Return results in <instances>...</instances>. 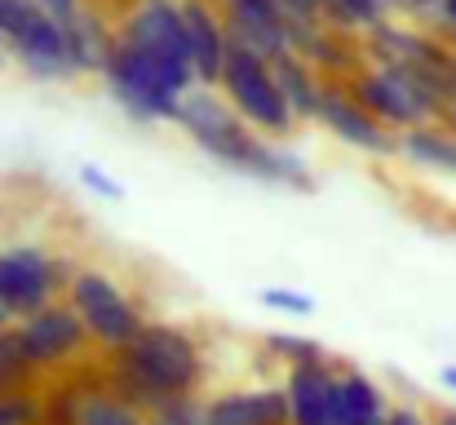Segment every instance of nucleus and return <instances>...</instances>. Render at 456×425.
I'll return each instance as SVG.
<instances>
[{"label":"nucleus","instance_id":"nucleus-1","mask_svg":"<svg viewBox=\"0 0 456 425\" xmlns=\"http://www.w3.org/2000/svg\"><path fill=\"white\" fill-rule=\"evenodd\" d=\"M107 80L129 111L177 120L182 94L195 80L182 9L164 0H151L147 9H138L125 40L107 53Z\"/></svg>","mask_w":456,"mask_h":425},{"label":"nucleus","instance_id":"nucleus-2","mask_svg":"<svg viewBox=\"0 0 456 425\" xmlns=\"http://www.w3.org/2000/svg\"><path fill=\"white\" fill-rule=\"evenodd\" d=\"M195 381H200V346L182 328L142 323V332L120 350V390L147 404L151 413L173 399H191Z\"/></svg>","mask_w":456,"mask_h":425},{"label":"nucleus","instance_id":"nucleus-3","mask_svg":"<svg viewBox=\"0 0 456 425\" xmlns=\"http://www.w3.org/2000/svg\"><path fill=\"white\" fill-rule=\"evenodd\" d=\"M222 85L231 94V107H240V116L266 134H289L293 125V111L275 85V71L266 67L262 53L244 49V45H231L226 49V67H222Z\"/></svg>","mask_w":456,"mask_h":425},{"label":"nucleus","instance_id":"nucleus-4","mask_svg":"<svg viewBox=\"0 0 456 425\" xmlns=\"http://www.w3.org/2000/svg\"><path fill=\"white\" fill-rule=\"evenodd\" d=\"M67 306L85 319L89 337H98L102 346L125 350L142 332V319H138L134 301L120 292V283L111 275H102V271H76L67 280Z\"/></svg>","mask_w":456,"mask_h":425},{"label":"nucleus","instance_id":"nucleus-5","mask_svg":"<svg viewBox=\"0 0 456 425\" xmlns=\"http://www.w3.org/2000/svg\"><path fill=\"white\" fill-rule=\"evenodd\" d=\"M0 36L45 76H58L71 67L67 27L53 22L36 0H0Z\"/></svg>","mask_w":456,"mask_h":425},{"label":"nucleus","instance_id":"nucleus-6","mask_svg":"<svg viewBox=\"0 0 456 425\" xmlns=\"http://www.w3.org/2000/svg\"><path fill=\"white\" fill-rule=\"evenodd\" d=\"M53 288H58V275H53V262L45 249H4L0 253V306L9 315H36L53 301Z\"/></svg>","mask_w":456,"mask_h":425},{"label":"nucleus","instance_id":"nucleus-7","mask_svg":"<svg viewBox=\"0 0 456 425\" xmlns=\"http://www.w3.org/2000/svg\"><path fill=\"white\" fill-rule=\"evenodd\" d=\"M85 337H89L85 319L71 306H58V301H49L45 310H36V315H27L18 323V341H22V350H27V359L36 368L67 364L71 355H80Z\"/></svg>","mask_w":456,"mask_h":425},{"label":"nucleus","instance_id":"nucleus-8","mask_svg":"<svg viewBox=\"0 0 456 425\" xmlns=\"http://www.w3.org/2000/svg\"><path fill=\"white\" fill-rule=\"evenodd\" d=\"M289 408L293 425H337L341 421V377L328 372V364H297L289 368Z\"/></svg>","mask_w":456,"mask_h":425},{"label":"nucleus","instance_id":"nucleus-9","mask_svg":"<svg viewBox=\"0 0 456 425\" xmlns=\"http://www.w3.org/2000/svg\"><path fill=\"white\" fill-rule=\"evenodd\" d=\"M204 425H293L289 390H240L217 395L204 408Z\"/></svg>","mask_w":456,"mask_h":425},{"label":"nucleus","instance_id":"nucleus-10","mask_svg":"<svg viewBox=\"0 0 456 425\" xmlns=\"http://www.w3.org/2000/svg\"><path fill=\"white\" fill-rule=\"evenodd\" d=\"M319 120L350 146H363V151H390V138L381 129V120H372L354 98L337 94V89H319Z\"/></svg>","mask_w":456,"mask_h":425},{"label":"nucleus","instance_id":"nucleus-11","mask_svg":"<svg viewBox=\"0 0 456 425\" xmlns=\"http://www.w3.org/2000/svg\"><path fill=\"white\" fill-rule=\"evenodd\" d=\"M182 22H186V40H191L195 76H200V80H222V67H226V49H231V40L222 36L217 18H213L204 4L186 0V4H182Z\"/></svg>","mask_w":456,"mask_h":425},{"label":"nucleus","instance_id":"nucleus-12","mask_svg":"<svg viewBox=\"0 0 456 425\" xmlns=\"http://www.w3.org/2000/svg\"><path fill=\"white\" fill-rule=\"evenodd\" d=\"M337 425H386L381 390L363 372H341V421Z\"/></svg>","mask_w":456,"mask_h":425},{"label":"nucleus","instance_id":"nucleus-13","mask_svg":"<svg viewBox=\"0 0 456 425\" xmlns=\"http://www.w3.org/2000/svg\"><path fill=\"white\" fill-rule=\"evenodd\" d=\"M403 155L417 159V164H430V168L456 173V138H448V134H435V129H408Z\"/></svg>","mask_w":456,"mask_h":425},{"label":"nucleus","instance_id":"nucleus-14","mask_svg":"<svg viewBox=\"0 0 456 425\" xmlns=\"http://www.w3.org/2000/svg\"><path fill=\"white\" fill-rule=\"evenodd\" d=\"M76 425H142V413L120 395H89L80 399Z\"/></svg>","mask_w":456,"mask_h":425},{"label":"nucleus","instance_id":"nucleus-15","mask_svg":"<svg viewBox=\"0 0 456 425\" xmlns=\"http://www.w3.org/2000/svg\"><path fill=\"white\" fill-rule=\"evenodd\" d=\"M275 85H280V94H284V102H289L293 116H319V89L310 85L305 67H297V62H280Z\"/></svg>","mask_w":456,"mask_h":425},{"label":"nucleus","instance_id":"nucleus-16","mask_svg":"<svg viewBox=\"0 0 456 425\" xmlns=\"http://www.w3.org/2000/svg\"><path fill=\"white\" fill-rule=\"evenodd\" d=\"M36 364L27 359V350H22V341H18V328H9L4 337H0V395L4 390H18V381L31 372Z\"/></svg>","mask_w":456,"mask_h":425},{"label":"nucleus","instance_id":"nucleus-17","mask_svg":"<svg viewBox=\"0 0 456 425\" xmlns=\"http://www.w3.org/2000/svg\"><path fill=\"white\" fill-rule=\"evenodd\" d=\"M266 346L280 355V359H289L293 368L297 364H319L323 359V346L319 341H310V337H289V332H271L266 337Z\"/></svg>","mask_w":456,"mask_h":425},{"label":"nucleus","instance_id":"nucleus-18","mask_svg":"<svg viewBox=\"0 0 456 425\" xmlns=\"http://www.w3.org/2000/svg\"><path fill=\"white\" fill-rule=\"evenodd\" d=\"M257 301L262 306H271V310H284V315H314V297H305V292H293V288H262L257 292Z\"/></svg>","mask_w":456,"mask_h":425},{"label":"nucleus","instance_id":"nucleus-19","mask_svg":"<svg viewBox=\"0 0 456 425\" xmlns=\"http://www.w3.org/2000/svg\"><path fill=\"white\" fill-rule=\"evenodd\" d=\"M40 404L36 399H27V395H18V390H4L0 395V425H31L40 421Z\"/></svg>","mask_w":456,"mask_h":425},{"label":"nucleus","instance_id":"nucleus-20","mask_svg":"<svg viewBox=\"0 0 456 425\" xmlns=\"http://www.w3.org/2000/svg\"><path fill=\"white\" fill-rule=\"evenodd\" d=\"M341 9L346 22H377L381 18V0H332Z\"/></svg>","mask_w":456,"mask_h":425},{"label":"nucleus","instance_id":"nucleus-21","mask_svg":"<svg viewBox=\"0 0 456 425\" xmlns=\"http://www.w3.org/2000/svg\"><path fill=\"white\" fill-rule=\"evenodd\" d=\"M80 182H85L89 191H98L102 200H120V195H125V191H120V186H116V182H111L102 168H94V164H80Z\"/></svg>","mask_w":456,"mask_h":425},{"label":"nucleus","instance_id":"nucleus-22","mask_svg":"<svg viewBox=\"0 0 456 425\" xmlns=\"http://www.w3.org/2000/svg\"><path fill=\"white\" fill-rule=\"evenodd\" d=\"M36 4H40L53 22H62V27H71V22H76V0H36Z\"/></svg>","mask_w":456,"mask_h":425},{"label":"nucleus","instance_id":"nucleus-23","mask_svg":"<svg viewBox=\"0 0 456 425\" xmlns=\"http://www.w3.org/2000/svg\"><path fill=\"white\" fill-rule=\"evenodd\" d=\"M386 425H430V421H426L417 408H390V413H386Z\"/></svg>","mask_w":456,"mask_h":425},{"label":"nucleus","instance_id":"nucleus-24","mask_svg":"<svg viewBox=\"0 0 456 425\" xmlns=\"http://www.w3.org/2000/svg\"><path fill=\"white\" fill-rule=\"evenodd\" d=\"M439 377H444V386H448V390H452V395H456V364H448V368H444Z\"/></svg>","mask_w":456,"mask_h":425},{"label":"nucleus","instance_id":"nucleus-25","mask_svg":"<svg viewBox=\"0 0 456 425\" xmlns=\"http://www.w3.org/2000/svg\"><path fill=\"white\" fill-rule=\"evenodd\" d=\"M444 18H448V22L456 27V0H444Z\"/></svg>","mask_w":456,"mask_h":425},{"label":"nucleus","instance_id":"nucleus-26","mask_svg":"<svg viewBox=\"0 0 456 425\" xmlns=\"http://www.w3.org/2000/svg\"><path fill=\"white\" fill-rule=\"evenodd\" d=\"M9 319H13V315H9V310H4V306H0V337H4V332H9Z\"/></svg>","mask_w":456,"mask_h":425},{"label":"nucleus","instance_id":"nucleus-27","mask_svg":"<svg viewBox=\"0 0 456 425\" xmlns=\"http://www.w3.org/2000/svg\"><path fill=\"white\" fill-rule=\"evenodd\" d=\"M439 425H456V413H448V417H439Z\"/></svg>","mask_w":456,"mask_h":425}]
</instances>
